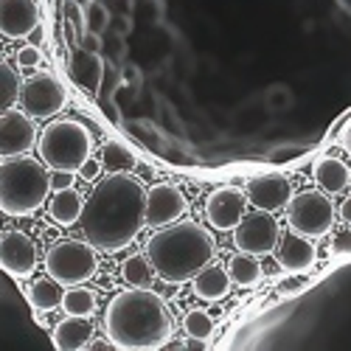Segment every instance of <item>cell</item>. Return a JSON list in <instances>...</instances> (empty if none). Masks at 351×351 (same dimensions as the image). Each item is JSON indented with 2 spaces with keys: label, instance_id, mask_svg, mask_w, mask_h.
<instances>
[{
  "label": "cell",
  "instance_id": "33",
  "mask_svg": "<svg viewBox=\"0 0 351 351\" xmlns=\"http://www.w3.org/2000/svg\"><path fill=\"white\" fill-rule=\"evenodd\" d=\"M87 20H90V28H93V32H101L107 14H104V9H96V12H90V17H87Z\"/></svg>",
  "mask_w": 351,
  "mask_h": 351
},
{
  "label": "cell",
  "instance_id": "14",
  "mask_svg": "<svg viewBox=\"0 0 351 351\" xmlns=\"http://www.w3.org/2000/svg\"><path fill=\"white\" fill-rule=\"evenodd\" d=\"M40 25L37 0H0V34L9 40H23Z\"/></svg>",
  "mask_w": 351,
  "mask_h": 351
},
{
  "label": "cell",
  "instance_id": "22",
  "mask_svg": "<svg viewBox=\"0 0 351 351\" xmlns=\"http://www.w3.org/2000/svg\"><path fill=\"white\" fill-rule=\"evenodd\" d=\"M65 284H60L56 278H37L32 284V289H28V301H32V306L37 312H53L62 306V298H65Z\"/></svg>",
  "mask_w": 351,
  "mask_h": 351
},
{
  "label": "cell",
  "instance_id": "24",
  "mask_svg": "<svg viewBox=\"0 0 351 351\" xmlns=\"http://www.w3.org/2000/svg\"><path fill=\"white\" fill-rule=\"evenodd\" d=\"M124 281L130 284V287H143V289H149L152 284H155V278H158V270L152 267V261H149V256H130L127 261H124Z\"/></svg>",
  "mask_w": 351,
  "mask_h": 351
},
{
  "label": "cell",
  "instance_id": "25",
  "mask_svg": "<svg viewBox=\"0 0 351 351\" xmlns=\"http://www.w3.org/2000/svg\"><path fill=\"white\" fill-rule=\"evenodd\" d=\"M101 166L110 174H121V171H132L135 169V155L119 141H107L101 149Z\"/></svg>",
  "mask_w": 351,
  "mask_h": 351
},
{
  "label": "cell",
  "instance_id": "40",
  "mask_svg": "<svg viewBox=\"0 0 351 351\" xmlns=\"http://www.w3.org/2000/svg\"><path fill=\"white\" fill-rule=\"evenodd\" d=\"M87 3H90V0H76V6H87Z\"/></svg>",
  "mask_w": 351,
  "mask_h": 351
},
{
  "label": "cell",
  "instance_id": "17",
  "mask_svg": "<svg viewBox=\"0 0 351 351\" xmlns=\"http://www.w3.org/2000/svg\"><path fill=\"white\" fill-rule=\"evenodd\" d=\"M93 337V326L90 320L82 317V315H68L65 320L53 326V346L60 351H79L87 348Z\"/></svg>",
  "mask_w": 351,
  "mask_h": 351
},
{
  "label": "cell",
  "instance_id": "26",
  "mask_svg": "<svg viewBox=\"0 0 351 351\" xmlns=\"http://www.w3.org/2000/svg\"><path fill=\"white\" fill-rule=\"evenodd\" d=\"M96 292L93 289H87V287H82V284H76V287H71L68 292H65V298H62V309H65V315H82V317H90L93 312H96Z\"/></svg>",
  "mask_w": 351,
  "mask_h": 351
},
{
  "label": "cell",
  "instance_id": "7",
  "mask_svg": "<svg viewBox=\"0 0 351 351\" xmlns=\"http://www.w3.org/2000/svg\"><path fill=\"white\" fill-rule=\"evenodd\" d=\"M335 202L329 199L326 191H301L289 199L287 206V225L304 233L309 239H320V237H329L332 225H335Z\"/></svg>",
  "mask_w": 351,
  "mask_h": 351
},
{
  "label": "cell",
  "instance_id": "29",
  "mask_svg": "<svg viewBox=\"0 0 351 351\" xmlns=\"http://www.w3.org/2000/svg\"><path fill=\"white\" fill-rule=\"evenodd\" d=\"M329 253H332V256H343V258L351 256V228L335 233L332 242H329Z\"/></svg>",
  "mask_w": 351,
  "mask_h": 351
},
{
  "label": "cell",
  "instance_id": "35",
  "mask_svg": "<svg viewBox=\"0 0 351 351\" xmlns=\"http://www.w3.org/2000/svg\"><path fill=\"white\" fill-rule=\"evenodd\" d=\"M340 217H343L346 225H351V191H348V197L343 199V206H340Z\"/></svg>",
  "mask_w": 351,
  "mask_h": 351
},
{
  "label": "cell",
  "instance_id": "8",
  "mask_svg": "<svg viewBox=\"0 0 351 351\" xmlns=\"http://www.w3.org/2000/svg\"><path fill=\"white\" fill-rule=\"evenodd\" d=\"M65 104H68V90L51 73H34L32 79L23 82L20 107L32 119H51V115L62 112Z\"/></svg>",
  "mask_w": 351,
  "mask_h": 351
},
{
  "label": "cell",
  "instance_id": "9",
  "mask_svg": "<svg viewBox=\"0 0 351 351\" xmlns=\"http://www.w3.org/2000/svg\"><path fill=\"white\" fill-rule=\"evenodd\" d=\"M233 242L239 250L253 253V256H267L276 250V245L281 242V230L278 222L273 217V211L256 208L250 214L242 217V222L233 228Z\"/></svg>",
  "mask_w": 351,
  "mask_h": 351
},
{
  "label": "cell",
  "instance_id": "1",
  "mask_svg": "<svg viewBox=\"0 0 351 351\" xmlns=\"http://www.w3.org/2000/svg\"><path fill=\"white\" fill-rule=\"evenodd\" d=\"M79 225L96 250L115 253L130 247L146 225V189L130 171L110 174L84 202Z\"/></svg>",
  "mask_w": 351,
  "mask_h": 351
},
{
  "label": "cell",
  "instance_id": "31",
  "mask_svg": "<svg viewBox=\"0 0 351 351\" xmlns=\"http://www.w3.org/2000/svg\"><path fill=\"white\" fill-rule=\"evenodd\" d=\"M304 287H306L304 273H292V276H287V278L278 281V292H281V295H295V292H301Z\"/></svg>",
  "mask_w": 351,
  "mask_h": 351
},
{
  "label": "cell",
  "instance_id": "34",
  "mask_svg": "<svg viewBox=\"0 0 351 351\" xmlns=\"http://www.w3.org/2000/svg\"><path fill=\"white\" fill-rule=\"evenodd\" d=\"M79 171H82V178H87V180H93V178H96V174H99V163H93V158H90V160H87V163H84V166H82Z\"/></svg>",
  "mask_w": 351,
  "mask_h": 351
},
{
  "label": "cell",
  "instance_id": "12",
  "mask_svg": "<svg viewBox=\"0 0 351 351\" xmlns=\"http://www.w3.org/2000/svg\"><path fill=\"white\" fill-rule=\"evenodd\" d=\"M0 267L14 278L32 276L37 267V245L23 230H3L0 233Z\"/></svg>",
  "mask_w": 351,
  "mask_h": 351
},
{
  "label": "cell",
  "instance_id": "19",
  "mask_svg": "<svg viewBox=\"0 0 351 351\" xmlns=\"http://www.w3.org/2000/svg\"><path fill=\"white\" fill-rule=\"evenodd\" d=\"M228 292H230V273L228 267H206L199 276H194V295L199 301H222L228 298Z\"/></svg>",
  "mask_w": 351,
  "mask_h": 351
},
{
  "label": "cell",
  "instance_id": "11",
  "mask_svg": "<svg viewBox=\"0 0 351 351\" xmlns=\"http://www.w3.org/2000/svg\"><path fill=\"white\" fill-rule=\"evenodd\" d=\"M245 214H247V191H242L237 186H222V189L211 191L206 199L208 225L217 230H233L242 222Z\"/></svg>",
  "mask_w": 351,
  "mask_h": 351
},
{
  "label": "cell",
  "instance_id": "10",
  "mask_svg": "<svg viewBox=\"0 0 351 351\" xmlns=\"http://www.w3.org/2000/svg\"><path fill=\"white\" fill-rule=\"evenodd\" d=\"M37 127L34 119L25 110H6L0 115V158H17L28 155L32 146L37 143Z\"/></svg>",
  "mask_w": 351,
  "mask_h": 351
},
{
  "label": "cell",
  "instance_id": "21",
  "mask_svg": "<svg viewBox=\"0 0 351 351\" xmlns=\"http://www.w3.org/2000/svg\"><path fill=\"white\" fill-rule=\"evenodd\" d=\"M71 73L73 79L84 87V90H99V82H101V60L96 56V51H87L79 48L71 60Z\"/></svg>",
  "mask_w": 351,
  "mask_h": 351
},
{
  "label": "cell",
  "instance_id": "39",
  "mask_svg": "<svg viewBox=\"0 0 351 351\" xmlns=\"http://www.w3.org/2000/svg\"><path fill=\"white\" fill-rule=\"evenodd\" d=\"M3 228H6V219H3V211H0V233H3Z\"/></svg>",
  "mask_w": 351,
  "mask_h": 351
},
{
  "label": "cell",
  "instance_id": "28",
  "mask_svg": "<svg viewBox=\"0 0 351 351\" xmlns=\"http://www.w3.org/2000/svg\"><path fill=\"white\" fill-rule=\"evenodd\" d=\"M183 329L189 337H199V340H208L211 332H214V320L206 309H191L183 320Z\"/></svg>",
  "mask_w": 351,
  "mask_h": 351
},
{
  "label": "cell",
  "instance_id": "6",
  "mask_svg": "<svg viewBox=\"0 0 351 351\" xmlns=\"http://www.w3.org/2000/svg\"><path fill=\"white\" fill-rule=\"evenodd\" d=\"M45 270L51 278H56L65 287L84 284L87 278H93L99 270L96 261V247L90 242L82 239H60L53 242L45 253Z\"/></svg>",
  "mask_w": 351,
  "mask_h": 351
},
{
  "label": "cell",
  "instance_id": "27",
  "mask_svg": "<svg viewBox=\"0 0 351 351\" xmlns=\"http://www.w3.org/2000/svg\"><path fill=\"white\" fill-rule=\"evenodd\" d=\"M20 90H23L20 73L9 62H0V115L20 101Z\"/></svg>",
  "mask_w": 351,
  "mask_h": 351
},
{
  "label": "cell",
  "instance_id": "32",
  "mask_svg": "<svg viewBox=\"0 0 351 351\" xmlns=\"http://www.w3.org/2000/svg\"><path fill=\"white\" fill-rule=\"evenodd\" d=\"M73 174H76V171H53V174H51V189H53V191L71 189V186H73Z\"/></svg>",
  "mask_w": 351,
  "mask_h": 351
},
{
  "label": "cell",
  "instance_id": "36",
  "mask_svg": "<svg viewBox=\"0 0 351 351\" xmlns=\"http://www.w3.org/2000/svg\"><path fill=\"white\" fill-rule=\"evenodd\" d=\"M343 149H346V155L351 158V124L346 127V135H343Z\"/></svg>",
  "mask_w": 351,
  "mask_h": 351
},
{
  "label": "cell",
  "instance_id": "2",
  "mask_svg": "<svg viewBox=\"0 0 351 351\" xmlns=\"http://www.w3.org/2000/svg\"><path fill=\"white\" fill-rule=\"evenodd\" d=\"M104 329L115 348L155 351L171 340L174 320L169 304L158 292H152V287H130L110 301Z\"/></svg>",
  "mask_w": 351,
  "mask_h": 351
},
{
  "label": "cell",
  "instance_id": "4",
  "mask_svg": "<svg viewBox=\"0 0 351 351\" xmlns=\"http://www.w3.org/2000/svg\"><path fill=\"white\" fill-rule=\"evenodd\" d=\"M51 194V174L34 158H9L0 163V211L9 217L37 214Z\"/></svg>",
  "mask_w": 351,
  "mask_h": 351
},
{
  "label": "cell",
  "instance_id": "38",
  "mask_svg": "<svg viewBox=\"0 0 351 351\" xmlns=\"http://www.w3.org/2000/svg\"><path fill=\"white\" fill-rule=\"evenodd\" d=\"M337 3H340L346 12H351V0H337Z\"/></svg>",
  "mask_w": 351,
  "mask_h": 351
},
{
  "label": "cell",
  "instance_id": "20",
  "mask_svg": "<svg viewBox=\"0 0 351 351\" xmlns=\"http://www.w3.org/2000/svg\"><path fill=\"white\" fill-rule=\"evenodd\" d=\"M82 211H84V197L71 186V189H62L56 191L53 199H51V219L62 228H71L82 219Z\"/></svg>",
  "mask_w": 351,
  "mask_h": 351
},
{
  "label": "cell",
  "instance_id": "3",
  "mask_svg": "<svg viewBox=\"0 0 351 351\" xmlns=\"http://www.w3.org/2000/svg\"><path fill=\"white\" fill-rule=\"evenodd\" d=\"M146 256L166 284H186L194 281V276H199L214 261L217 239L206 225L178 219L163 225L146 242Z\"/></svg>",
  "mask_w": 351,
  "mask_h": 351
},
{
  "label": "cell",
  "instance_id": "30",
  "mask_svg": "<svg viewBox=\"0 0 351 351\" xmlns=\"http://www.w3.org/2000/svg\"><path fill=\"white\" fill-rule=\"evenodd\" d=\"M40 62H43V53H40L37 45L20 48V53H17V65L20 68H40Z\"/></svg>",
  "mask_w": 351,
  "mask_h": 351
},
{
  "label": "cell",
  "instance_id": "13",
  "mask_svg": "<svg viewBox=\"0 0 351 351\" xmlns=\"http://www.w3.org/2000/svg\"><path fill=\"white\" fill-rule=\"evenodd\" d=\"M189 208L186 194L171 186V183H155L146 191V225L149 228H163L178 222Z\"/></svg>",
  "mask_w": 351,
  "mask_h": 351
},
{
  "label": "cell",
  "instance_id": "15",
  "mask_svg": "<svg viewBox=\"0 0 351 351\" xmlns=\"http://www.w3.org/2000/svg\"><path fill=\"white\" fill-rule=\"evenodd\" d=\"M247 199L253 202V208H265V211H281L289 206L292 199V186L281 174H261L247 183Z\"/></svg>",
  "mask_w": 351,
  "mask_h": 351
},
{
  "label": "cell",
  "instance_id": "16",
  "mask_svg": "<svg viewBox=\"0 0 351 351\" xmlns=\"http://www.w3.org/2000/svg\"><path fill=\"white\" fill-rule=\"evenodd\" d=\"M317 261V250L315 245L309 242V237L304 233H287L281 237V245H278V265L289 273H306L312 265Z\"/></svg>",
  "mask_w": 351,
  "mask_h": 351
},
{
  "label": "cell",
  "instance_id": "5",
  "mask_svg": "<svg viewBox=\"0 0 351 351\" xmlns=\"http://www.w3.org/2000/svg\"><path fill=\"white\" fill-rule=\"evenodd\" d=\"M37 152L51 171H79L93 155V138L79 121H51L40 132Z\"/></svg>",
  "mask_w": 351,
  "mask_h": 351
},
{
  "label": "cell",
  "instance_id": "23",
  "mask_svg": "<svg viewBox=\"0 0 351 351\" xmlns=\"http://www.w3.org/2000/svg\"><path fill=\"white\" fill-rule=\"evenodd\" d=\"M228 273H230V281H233V284H239V287H253V284H258V281H261L258 256L239 250L237 256H230V261H228Z\"/></svg>",
  "mask_w": 351,
  "mask_h": 351
},
{
  "label": "cell",
  "instance_id": "37",
  "mask_svg": "<svg viewBox=\"0 0 351 351\" xmlns=\"http://www.w3.org/2000/svg\"><path fill=\"white\" fill-rule=\"evenodd\" d=\"M96 45H99V40H93V37H84V48H87V51H96Z\"/></svg>",
  "mask_w": 351,
  "mask_h": 351
},
{
  "label": "cell",
  "instance_id": "18",
  "mask_svg": "<svg viewBox=\"0 0 351 351\" xmlns=\"http://www.w3.org/2000/svg\"><path fill=\"white\" fill-rule=\"evenodd\" d=\"M315 183L326 194H343L351 183V171L340 158H320L315 163Z\"/></svg>",
  "mask_w": 351,
  "mask_h": 351
}]
</instances>
